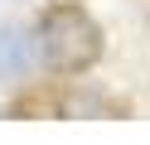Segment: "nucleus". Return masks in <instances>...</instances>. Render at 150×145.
<instances>
[{
    "instance_id": "nucleus-1",
    "label": "nucleus",
    "mask_w": 150,
    "mask_h": 145,
    "mask_svg": "<svg viewBox=\"0 0 150 145\" xmlns=\"http://www.w3.org/2000/svg\"><path fill=\"white\" fill-rule=\"evenodd\" d=\"M39 58L49 73H87L102 58V24L82 5H53L39 19Z\"/></svg>"
},
{
    "instance_id": "nucleus-2",
    "label": "nucleus",
    "mask_w": 150,
    "mask_h": 145,
    "mask_svg": "<svg viewBox=\"0 0 150 145\" xmlns=\"http://www.w3.org/2000/svg\"><path fill=\"white\" fill-rule=\"evenodd\" d=\"M34 48H39V34L5 29V34H0V77H29Z\"/></svg>"
}]
</instances>
